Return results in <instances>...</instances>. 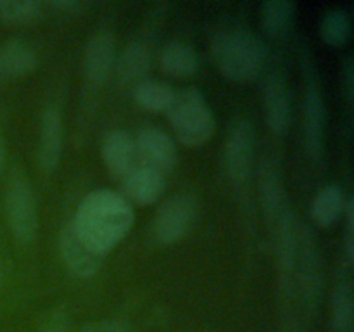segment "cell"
Wrapping results in <instances>:
<instances>
[{
  "label": "cell",
  "mask_w": 354,
  "mask_h": 332,
  "mask_svg": "<svg viewBox=\"0 0 354 332\" xmlns=\"http://www.w3.org/2000/svg\"><path fill=\"white\" fill-rule=\"evenodd\" d=\"M6 213L14 239L23 246L33 244L38 234V211L30 182L19 169L12 172L7 183Z\"/></svg>",
  "instance_id": "277c9868"
},
{
  "label": "cell",
  "mask_w": 354,
  "mask_h": 332,
  "mask_svg": "<svg viewBox=\"0 0 354 332\" xmlns=\"http://www.w3.org/2000/svg\"><path fill=\"white\" fill-rule=\"evenodd\" d=\"M135 152L142 165L162 173L175 166L176 149L169 135L158 127H144L135 138Z\"/></svg>",
  "instance_id": "ba28073f"
},
{
  "label": "cell",
  "mask_w": 354,
  "mask_h": 332,
  "mask_svg": "<svg viewBox=\"0 0 354 332\" xmlns=\"http://www.w3.org/2000/svg\"><path fill=\"white\" fill-rule=\"evenodd\" d=\"M324 100L317 86L311 83L304 99V138L306 149L313 158H320L324 149Z\"/></svg>",
  "instance_id": "2e32d148"
},
{
  "label": "cell",
  "mask_w": 354,
  "mask_h": 332,
  "mask_svg": "<svg viewBox=\"0 0 354 332\" xmlns=\"http://www.w3.org/2000/svg\"><path fill=\"white\" fill-rule=\"evenodd\" d=\"M120 180L124 194L137 204H152L165 190V175L144 165H135Z\"/></svg>",
  "instance_id": "4fadbf2b"
},
{
  "label": "cell",
  "mask_w": 354,
  "mask_h": 332,
  "mask_svg": "<svg viewBox=\"0 0 354 332\" xmlns=\"http://www.w3.org/2000/svg\"><path fill=\"white\" fill-rule=\"evenodd\" d=\"M62 154V118L55 106L47 107L40 120L38 163L44 172H54Z\"/></svg>",
  "instance_id": "30bf717a"
},
{
  "label": "cell",
  "mask_w": 354,
  "mask_h": 332,
  "mask_svg": "<svg viewBox=\"0 0 354 332\" xmlns=\"http://www.w3.org/2000/svg\"><path fill=\"white\" fill-rule=\"evenodd\" d=\"M259 178V192H261L263 206H265V213L270 221L279 223L282 214L286 213V196H283V187L280 183V176L277 173L275 166L272 161L263 159L258 169Z\"/></svg>",
  "instance_id": "e0dca14e"
},
{
  "label": "cell",
  "mask_w": 354,
  "mask_h": 332,
  "mask_svg": "<svg viewBox=\"0 0 354 332\" xmlns=\"http://www.w3.org/2000/svg\"><path fill=\"white\" fill-rule=\"evenodd\" d=\"M176 138L189 147H201L214 133V116L203 93L196 89L176 93L168 109Z\"/></svg>",
  "instance_id": "3957f363"
},
{
  "label": "cell",
  "mask_w": 354,
  "mask_h": 332,
  "mask_svg": "<svg viewBox=\"0 0 354 332\" xmlns=\"http://www.w3.org/2000/svg\"><path fill=\"white\" fill-rule=\"evenodd\" d=\"M133 97L138 106H142L147 111H166L171 107L175 100L176 92L168 85V83L156 82V80H144L138 83L133 90Z\"/></svg>",
  "instance_id": "d6986e66"
},
{
  "label": "cell",
  "mask_w": 354,
  "mask_h": 332,
  "mask_svg": "<svg viewBox=\"0 0 354 332\" xmlns=\"http://www.w3.org/2000/svg\"><path fill=\"white\" fill-rule=\"evenodd\" d=\"M320 33L325 44L334 45V47L346 44L349 35H351V19H349V14L342 9L328 10L324 16V19H322Z\"/></svg>",
  "instance_id": "603a6c76"
},
{
  "label": "cell",
  "mask_w": 354,
  "mask_h": 332,
  "mask_svg": "<svg viewBox=\"0 0 354 332\" xmlns=\"http://www.w3.org/2000/svg\"><path fill=\"white\" fill-rule=\"evenodd\" d=\"M149 68H151V50L147 48V45H144L142 42H130L121 50V54L116 55L114 73L123 85L135 83L137 86L145 80L144 76L147 75Z\"/></svg>",
  "instance_id": "9a60e30c"
},
{
  "label": "cell",
  "mask_w": 354,
  "mask_h": 332,
  "mask_svg": "<svg viewBox=\"0 0 354 332\" xmlns=\"http://www.w3.org/2000/svg\"><path fill=\"white\" fill-rule=\"evenodd\" d=\"M263 107L266 123L275 135H286L290 124V97L286 82L273 75L263 89Z\"/></svg>",
  "instance_id": "8fae6325"
},
{
  "label": "cell",
  "mask_w": 354,
  "mask_h": 332,
  "mask_svg": "<svg viewBox=\"0 0 354 332\" xmlns=\"http://www.w3.org/2000/svg\"><path fill=\"white\" fill-rule=\"evenodd\" d=\"M254 161V131L249 121L234 123L225 144V166L228 176L237 187L245 185L251 178Z\"/></svg>",
  "instance_id": "8992f818"
},
{
  "label": "cell",
  "mask_w": 354,
  "mask_h": 332,
  "mask_svg": "<svg viewBox=\"0 0 354 332\" xmlns=\"http://www.w3.org/2000/svg\"><path fill=\"white\" fill-rule=\"evenodd\" d=\"M48 7L59 10H75L82 7V2H75V0H57V2H48Z\"/></svg>",
  "instance_id": "83f0119b"
},
{
  "label": "cell",
  "mask_w": 354,
  "mask_h": 332,
  "mask_svg": "<svg viewBox=\"0 0 354 332\" xmlns=\"http://www.w3.org/2000/svg\"><path fill=\"white\" fill-rule=\"evenodd\" d=\"M102 159L109 173L116 178H123L135 166V138L124 130H113L102 140Z\"/></svg>",
  "instance_id": "7c38bea8"
},
{
  "label": "cell",
  "mask_w": 354,
  "mask_h": 332,
  "mask_svg": "<svg viewBox=\"0 0 354 332\" xmlns=\"http://www.w3.org/2000/svg\"><path fill=\"white\" fill-rule=\"evenodd\" d=\"M342 82H344L346 95H348L349 102H353L354 95V62L351 57L346 59L344 62V71H342Z\"/></svg>",
  "instance_id": "4316f807"
},
{
  "label": "cell",
  "mask_w": 354,
  "mask_h": 332,
  "mask_svg": "<svg viewBox=\"0 0 354 332\" xmlns=\"http://www.w3.org/2000/svg\"><path fill=\"white\" fill-rule=\"evenodd\" d=\"M196 201L187 194L173 196L158 210L152 235L159 246H169L182 241L192 228L196 220Z\"/></svg>",
  "instance_id": "5b68a950"
},
{
  "label": "cell",
  "mask_w": 354,
  "mask_h": 332,
  "mask_svg": "<svg viewBox=\"0 0 354 332\" xmlns=\"http://www.w3.org/2000/svg\"><path fill=\"white\" fill-rule=\"evenodd\" d=\"M344 211V197L339 185H327L317 194L311 206V214L313 220L320 227H330Z\"/></svg>",
  "instance_id": "ffe728a7"
},
{
  "label": "cell",
  "mask_w": 354,
  "mask_h": 332,
  "mask_svg": "<svg viewBox=\"0 0 354 332\" xmlns=\"http://www.w3.org/2000/svg\"><path fill=\"white\" fill-rule=\"evenodd\" d=\"M213 54L223 76L239 83L254 80L266 62L265 44L248 30H230L218 35Z\"/></svg>",
  "instance_id": "7a4b0ae2"
},
{
  "label": "cell",
  "mask_w": 354,
  "mask_h": 332,
  "mask_svg": "<svg viewBox=\"0 0 354 332\" xmlns=\"http://www.w3.org/2000/svg\"><path fill=\"white\" fill-rule=\"evenodd\" d=\"M116 66V47L114 38L107 31H99L88 40L85 47V59H83V69L93 85H104Z\"/></svg>",
  "instance_id": "9c48e42d"
},
{
  "label": "cell",
  "mask_w": 354,
  "mask_h": 332,
  "mask_svg": "<svg viewBox=\"0 0 354 332\" xmlns=\"http://www.w3.org/2000/svg\"><path fill=\"white\" fill-rule=\"evenodd\" d=\"M38 55L23 40H9L0 45V78H23L37 69Z\"/></svg>",
  "instance_id": "5bb4252c"
},
{
  "label": "cell",
  "mask_w": 354,
  "mask_h": 332,
  "mask_svg": "<svg viewBox=\"0 0 354 332\" xmlns=\"http://www.w3.org/2000/svg\"><path fill=\"white\" fill-rule=\"evenodd\" d=\"M133 223V213L121 197L113 192H93L86 197L76 213L75 225L80 237L106 255Z\"/></svg>",
  "instance_id": "6da1fadb"
},
{
  "label": "cell",
  "mask_w": 354,
  "mask_h": 332,
  "mask_svg": "<svg viewBox=\"0 0 354 332\" xmlns=\"http://www.w3.org/2000/svg\"><path fill=\"white\" fill-rule=\"evenodd\" d=\"M59 251H61L64 266L76 279H90L95 275L102 268L104 258H106V255L97 252L80 237L73 223L62 227L61 235H59Z\"/></svg>",
  "instance_id": "52a82bcc"
},
{
  "label": "cell",
  "mask_w": 354,
  "mask_h": 332,
  "mask_svg": "<svg viewBox=\"0 0 354 332\" xmlns=\"http://www.w3.org/2000/svg\"><path fill=\"white\" fill-rule=\"evenodd\" d=\"M41 3L37 0H0V19L7 24H30L40 17Z\"/></svg>",
  "instance_id": "cb8c5ba5"
},
{
  "label": "cell",
  "mask_w": 354,
  "mask_h": 332,
  "mask_svg": "<svg viewBox=\"0 0 354 332\" xmlns=\"http://www.w3.org/2000/svg\"><path fill=\"white\" fill-rule=\"evenodd\" d=\"M2 280H3V270H2V265H0V287H2Z\"/></svg>",
  "instance_id": "f546056e"
},
{
  "label": "cell",
  "mask_w": 354,
  "mask_h": 332,
  "mask_svg": "<svg viewBox=\"0 0 354 332\" xmlns=\"http://www.w3.org/2000/svg\"><path fill=\"white\" fill-rule=\"evenodd\" d=\"M6 166V142H3V135L2 130H0V172Z\"/></svg>",
  "instance_id": "f1b7e54d"
},
{
  "label": "cell",
  "mask_w": 354,
  "mask_h": 332,
  "mask_svg": "<svg viewBox=\"0 0 354 332\" xmlns=\"http://www.w3.org/2000/svg\"><path fill=\"white\" fill-rule=\"evenodd\" d=\"M71 329V317L66 306L59 304L48 310L40 322L38 332H69Z\"/></svg>",
  "instance_id": "d4e9b609"
},
{
  "label": "cell",
  "mask_w": 354,
  "mask_h": 332,
  "mask_svg": "<svg viewBox=\"0 0 354 332\" xmlns=\"http://www.w3.org/2000/svg\"><path fill=\"white\" fill-rule=\"evenodd\" d=\"M332 327L334 332H353L351 284L341 282L332 293Z\"/></svg>",
  "instance_id": "7402d4cb"
},
{
  "label": "cell",
  "mask_w": 354,
  "mask_h": 332,
  "mask_svg": "<svg viewBox=\"0 0 354 332\" xmlns=\"http://www.w3.org/2000/svg\"><path fill=\"white\" fill-rule=\"evenodd\" d=\"M80 332H131V329L127 322L116 320V318H107V320H99L83 325Z\"/></svg>",
  "instance_id": "484cf974"
},
{
  "label": "cell",
  "mask_w": 354,
  "mask_h": 332,
  "mask_svg": "<svg viewBox=\"0 0 354 332\" xmlns=\"http://www.w3.org/2000/svg\"><path fill=\"white\" fill-rule=\"evenodd\" d=\"M159 64L165 73L182 78V76H190L197 71L199 59H197L196 50L190 45L171 42L162 48Z\"/></svg>",
  "instance_id": "ac0fdd59"
},
{
  "label": "cell",
  "mask_w": 354,
  "mask_h": 332,
  "mask_svg": "<svg viewBox=\"0 0 354 332\" xmlns=\"http://www.w3.org/2000/svg\"><path fill=\"white\" fill-rule=\"evenodd\" d=\"M261 23L270 37H283L294 23V3L289 0H268L261 7Z\"/></svg>",
  "instance_id": "44dd1931"
}]
</instances>
